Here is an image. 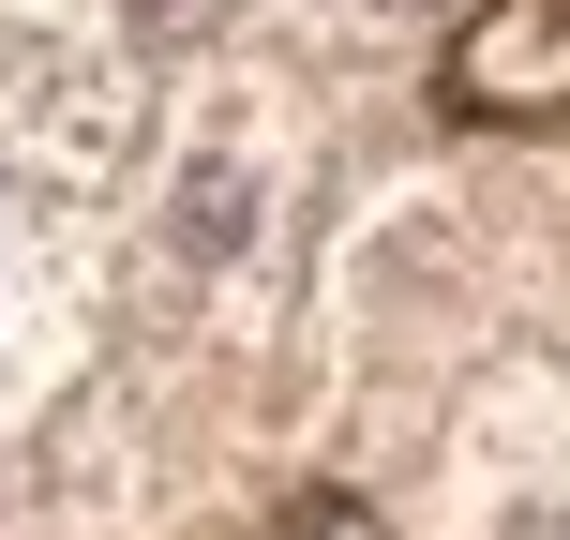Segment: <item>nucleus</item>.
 Returning <instances> with one entry per match:
<instances>
[{"mask_svg":"<svg viewBox=\"0 0 570 540\" xmlns=\"http://www.w3.org/2000/svg\"><path fill=\"white\" fill-rule=\"evenodd\" d=\"M271 226H285V120L256 90H196L180 136H166V166H150V240H166V271L256 285Z\"/></svg>","mask_w":570,"mask_h":540,"instance_id":"nucleus-1","label":"nucleus"},{"mask_svg":"<svg viewBox=\"0 0 570 540\" xmlns=\"http://www.w3.org/2000/svg\"><path fill=\"white\" fill-rule=\"evenodd\" d=\"M0 271H16V256H0Z\"/></svg>","mask_w":570,"mask_h":540,"instance_id":"nucleus-4","label":"nucleus"},{"mask_svg":"<svg viewBox=\"0 0 570 540\" xmlns=\"http://www.w3.org/2000/svg\"><path fill=\"white\" fill-rule=\"evenodd\" d=\"M331 16H345V30H435L451 0H331Z\"/></svg>","mask_w":570,"mask_h":540,"instance_id":"nucleus-2","label":"nucleus"},{"mask_svg":"<svg viewBox=\"0 0 570 540\" xmlns=\"http://www.w3.org/2000/svg\"><path fill=\"white\" fill-rule=\"evenodd\" d=\"M120 16H136V30H166V16H180V0H120Z\"/></svg>","mask_w":570,"mask_h":540,"instance_id":"nucleus-3","label":"nucleus"}]
</instances>
